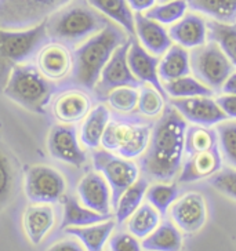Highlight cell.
<instances>
[{"label": "cell", "mask_w": 236, "mask_h": 251, "mask_svg": "<svg viewBox=\"0 0 236 251\" xmlns=\"http://www.w3.org/2000/svg\"><path fill=\"white\" fill-rule=\"evenodd\" d=\"M188 123L171 105L164 106L156 120L145 152L140 156L144 178L157 182H171L181 171L184 159L185 133Z\"/></svg>", "instance_id": "obj_1"}, {"label": "cell", "mask_w": 236, "mask_h": 251, "mask_svg": "<svg viewBox=\"0 0 236 251\" xmlns=\"http://www.w3.org/2000/svg\"><path fill=\"white\" fill-rule=\"evenodd\" d=\"M126 30L118 24L109 23L96 35L84 40L72 52V79L76 84L94 90L104 67L109 61L112 54L129 40Z\"/></svg>", "instance_id": "obj_2"}, {"label": "cell", "mask_w": 236, "mask_h": 251, "mask_svg": "<svg viewBox=\"0 0 236 251\" xmlns=\"http://www.w3.org/2000/svg\"><path fill=\"white\" fill-rule=\"evenodd\" d=\"M109 23L87 0H71L46 18L50 42L67 47H78Z\"/></svg>", "instance_id": "obj_3"}, {"label": "cell", "mask_w": 236, "mask_h": 251, "mask_svg": "<svg viewBox=\"0 0 236 251\" xmlns=\"http://www.w3.org/2000/svg\"><path fill=\"white\" fill-rule=\"evenodd\" d=\"M49 42L46 20L25 29H6L0 26V93L11 71L36 55Z\"/></svg>", "instance_id": "obj_4"}, {"label": "cell", "mask_w": 236, "mask_h": 251, "mask_svg": "<svg viewBox=\"0 0 236 251\" xmlns=\"http://www.w3.org/2000/svg\"><path fill=\"white\" fill-rule=\"evenodd\" d=\"M1 93L20 106L42 115L50 103L54 86L36 67L23 64L11 71Z\"/></svg>", "instance_id": "obj_5"}, {"label": "cell", "mask_w": 236, "mask_h": 251, "mask_svg": "<svg viewBox=\"0 0 236 251\" xmlns=\"http://www.w3.org/2000/svg\"><path fill=\"white\" fill-rule=\"evenodd\" d=\"M152 126L141 120H109L101 147L126 159L140 157L148 147Z\"/></svg>", "instance_id": "obj_6"}, {"label": "cell", "mask_w": 236, "mask_h": 251, "mask_svg": "<svg viewBox=\"0 0 236 251\" xmlns=\"http://www.w3.org/2000/svg\"><path fill=\"white\" fill-rule=\"evenodd\" d=\"M71 0H0V26L25 29L35 26Z\"/></svg>", "instance_id": "obj_7"}, {"label": "cell", "mask_w": 236, "mask_h": 251, "mask_svg": "<svg viewBox=\"0 0 236 251\" xmlns=\"http://www.w3.org/2000/svg\"><path fill=\"white\" fill-rule=\"evenodd\" d=\"M189 57L193 76L213 91L221 90L222 84L234 72V65L231 61L211 40H207L205 45L192 49Z\"/></svg>", "instance_id": "obj_8"}, {"label": "cell", "mask_w": 236, "mask_h": 251, "mask_svg": "<svg viewBox=\"0 0 236 251\" xmlns=\"http://www.w3.org/2000/svg\"><path fill=\"white\" fill-rule=\"evenodd\" d=\"M93 164L96 171L103 174V177L109 185L112 207L115 208L123 192L140 178V167L137 163L133 162V159H126L115 155L104 148L94 149Z\"/></svg>", "instance_id": "obj_9"}, {"label": "cell", "mask_w": 236, "mask_h": 251, "mask_svg": "<svg viewBox=\"0 0 236 251\" xmlns=\"http://www.w3.org/2000/svg\"><path fill=\"white\" fill-rule=\"evenodd\" d=\"M65 178L50 166H30L25 170L24 189L30 203L52 204L58 201L65 193Z\"/></svg>", "instance_id": "obj_10"}, {"label": "cell", "mask_w": 236, "mask_h": 251, "mask_svg": "<svg viewBox=\"0 0 236 251\" xmlns=\"http://www.w3.org/2000/svg\"><path fill=\"white\" fill-rule=\"evenodd\" d=\"M130 39L125 42L122 46H119L112 54L109 61L106 62V65L104 67L103 72L100 75V79L97 81L96 90L97 96L101 98H106V96L111 93L112 90L118 89V87H141V83L130 71L129 62H127V52L130 47Z\"/></svg>", "instance_id": "obj_11"}, {"label": "cell", "mask_w": 236, "mask_h": 251, "mask_svg": "<svg viewBox=\"0 0 236 251\" xmlns=\"http://www.w3.org/2000/svg\"><path fill=\"white\" fill-rule=\"evenodd\" d=\"M47 149L52 157L75 167H81L87 162V155L81 147L75 125L52 126L47 138Z\"/></svg>", "instance_id": "obj_12"}, {"label": "cell", "mask_w": 236, "mask_h": 251, "mask_svg": "<svg viewBox=\"0 0 236 251\" xmlns=\"http://www.w3.org/2000/svg\"><path fill=\"white\" fill-rule=\"evenodd\" d=\"M170 105L184 118L186 123L193 126L211 127L228 119L217 101L210 97L173 98Z\"/></svg>", "instance_id": "obj_13"}, {"label": "cell", "mask_w": 236, "mask_h": 251, "mask_svg": "<svg viewBox=\"0 0 236 251\" xmlns=\"http://www.w3.org/2000/svg\"><path fill=\"white\" fill-rule=\"evenodd\" d=\"M171 218L180 230L185 233H196L205 226L207 220V207L200 193L184 195L171 204Z\"/></svg>", "instance_id": "obj_14"}, {"label": "cell", "mask_w": 236, "mask_h": 251, "mask_svg": "<svg viewBox=\"0 0 236 251\" xmlns=\"http://www.w3.org/2000/svg\"><path fill=\"white\" fill-rule=\"evenodd\" d=\"M222 169V156L218 145L211 149L186 153L183 159L181 171L178 174V181L181 184L196 182L205 178L213 177Z\"/></svg>", "instance_id": "obj_15"}, {"label": "cell", "mask_w": 236, "mask_h": 251, "mask_svg": "<svg viewBox=\"0 0 236 251\" xmlns=\"http://www.w3.org/2000/svg\"><path fill=\"white\" fill-rule=\"evenodd\" d=\"M159 61L160 59L148 52L140 42L135 39V36H131L130 39V47L127 52V62L130 71L133 72L135 79L140 81L141 84H149L155 87L164 98H167V94L163 89V83L159 77Z\"/></svg>", "instance_id": "obj_16"}, {"label": "cell", "mask_w": 236, "mask_h": 251, "mask_svg": "<svg viewBox=\"0 0 236 251\" xmlns=\"http://www.w3.org/2000/svg\"><path fill=\"white\" fill-rule=\"evenodd\" d=\"M74 57L67 46L49 42L36 54V68L50 81L61 80L72 72Z\"/></svg>", "instance_id": "obj_17"}, {"label": "cell", "mask_w": 236, "mask_h": 251, "mask_svg": "<svg viewBox=\"0 0 236 251\" xmlns=\"http://www.w3.org/2000/svg\"><path fill=\"white\" fill-rule=\"evenodd\" d=\"M81 204L100 214L111 215L112 195L106 179L98 171L87 173L78 184Z\"/></svg>", "instance_id": "obj_18"}, {"label": "cell", "mask_w": 236, "mask_h": 251, "mask_svg": "<svg viewBox=\"0 0 236 251\" xmlns=\"http://www.w3.org/2000/svg\"><path fill=\"white\" fill-rule=\"evenodd\" d=\"M134 29L140 45L155 57H160L171 47L169 30L162 24L148 18L144 13H134Z\"/></svg>", "instance_id": "obj_19"}, {"label": "cell", "mask_w": 236, "mask_h": 251, "mask_svg": "<svg viewBox=\"0 0 236 251\" xmlns=\"http://www.w3.org/2000/svg\"><path fill=\"white\" fill-rule=\"evenodd\" d=\"M90 111V97L79 90L62 91L52 102V115L62 125H76L86 118Z\"/></svg>", "instance_id": "obj_20"}, {"label": "cell", "mask_w": 236, "mask_h": 251, "mask_svg": "<svg viewBox=\"0 0 236 251\" xmlns=\"http://www.w3.org/2000/svg\"><path fill=\"white\" fill-rule=\"evenodd\" d=\"M169 35L176 45L184 49H196L209 40L207 21L198 13H186L170 26Z\"/></svg>", "instance_id": "obj_21"}, {"label": "cell", "mask_w": 236, "mask_h": 251, "mask_svg": "<svg viewBox=\"0 0 236 251\" xmlns=\"http://www.w3.org/2000/svg\"><path fill=\"white\" fill-rule=\"evenodd\" d=\"M55 222L54 210L50 204L32 203L24 213L23 224L25 233L32 244H40Z\"/></svg>", "instance_id": "obj_22"}, {"label": "cell", "mask_w": 236, "mask_h": 251, "mask_svg": "<svg viewBox=\"0 0 236 251\" xmlns=\"http://www.w3.org/2000/svg\"><path fill=\"white\" fill-rule=\"evenodd\" d=\"M111 120V113L109 109L100 103L94 109H91L90 113L83 119V123L79 133V140H80L81 147L94 151L101 145V138H103L105 128Z\"/></svg>", "instance_id": "obj_23"}, {"label": "cell", "mask_w": 236, "mask_h": 251, "mask_svg": "<svg viewBox=\"0 0 236 251\" xmlns=\"http://www.w3.org/2000/svg\"><path fill=\"white\" fill-rule=\"evenodd\" d=\"M116 226V221L112 218L104 222L87 225V226H72L65 228V233L76 237L87 251H104L106 242L112 236Z\"/></svg>", "instance_id": "obj_24"}, {"label": "cell", "mask_w": 236, "mask_h": 251, "mask_svg": "<svg viewBox=\"0 0 236 251\" xmlns=\"http://www.w3.org/2000/svg\"><path fill=\"white\" fill-rule=\"evenodd\" d=\"M159 77L164 81L180 79L191 74V57L186 49L173 45L159 61Z\"/></svg>", "instance_id": "obj_25"}, {"label": "cell", "mask_w": 236, "mask_h": 251, "mask_svg": "<svg viewBox=\"0 0 236 251\" xmlns=\"http://www.w3.org/2000/svg\"><path fill=\"white\" fill-rule=\"evenodd\" d=\"M18 185V162L0 141V210L13 200Z\"/></svg>", "instance_id": "obj_26"}, {"label": "cell", "mask_w": 236, "mask_h": 251, "mask_svg": "<svg viewBox=\"0 0 236 251\" xmlns=\"http://www.w3.org/2000/svg\"><path fill=\"white\" fill-rule=\"evenodd\" d=\"M141 246L145 251H181L183 236L176 224L164 221L151 235L142 239Z\"/></svg>", "instance_id": "obj_27"}, {"label": "cell", "mask_w": 236, "mask_h": 251, "mask_svg": "<svg viewBox=\"0 0 236 251\" xmlns=\"http://www.w3.org/2000/svg\"><path fill=\"white\" fill-rule=\"evenodd\" d=\"M90 6L105 15L112 23L118 24L129 36H135L134 14L129 7L127 0H87Z\"/></svg>", "instance_id": "obj_28"}, {"label": "cell", "mask_w": 236, "mask_h": 251, "mask_svg": "<svg viewBox=\"0 0 236 251\" xmlns=\"http://www.w3.org/2000/svg\"><path fill=\"white\" fill-rule=\"evenodd\" d=\"M109 218H112V215L96 213L80 204L74 196L64 198V217L61 222V229L72 228V226H87V225L106 221Z\"/></svg>", "instance_id": "obj_29"}, {"label": "cell", "mask_w": 236, "mask_h": 251, "mask_svg": "<svg viewBox=\"0 0 236 251\" xmlns=\"http://www.w3.org/2000/svg\"><path fill=\"white\" fill-rule=\"evenodd\" d=\"M193 13L209 17L211 21L236 24V0H186Z\"/></svg>", "instance_id": "obj_30"}, {"label": "cell", "mask_w": 236, "mask_h": 251, "mask_svg": "<svg viewBox=\"0 0 236 251\" xmlns=\"http://www.w3.org/2000/svg\"><path fill=\"white\" fill-rule=\"evenodd\" d=\"M148 182L147 178H138L129 189H126L123 195L119 198L118 203L115 206V218L116 224H123L130 218V215L142 204V200L147 193Z\"/></svg>", "instance_id": "obj_31"}, {"label": "cell", "mask_w": 236, "mask_h": 251, "mask_svg": "<svg viewBox=\"0 0 236 251\" xmlns=\"http://www.w3.org/2000/svg\"><path fill=\"white\" fill-rule=\"evenodd\" d=\"M160 217L162 215L152 204L144 203L127 220V229L137 239H145L159 226Z\"/></svg>", "instance_id": "obj_32"}, {"label": "cell", "mask_w": 236, "mask_h": 251, "mask_svg": "<svg viewBox=\"0 0 236 251\" xmlns=\"http://www.w3.org/2000/svg\"><path fill=\"white\" fill-rule=\"evenodd\" d=\"M209 40L214 42L236 68V24L207 21Z\"/></svg>", "instance_id": "obj_33"}, {"label": "cell", "mask_w": 236, "mask_h": 251, "mask_svg": "<svg viewBox=\"0 0 236 251\" xmlns=\"http://www.w3.org/2000/svg\"><path fill=\"white\" fill-rule=\"evenodd\" d=\"M163 89L166 94L171 98H192V97H211L213 90L209 89L196 77L183 76L180 79L171 81H164Z\"/></svg>", "instance_id": "obj_34"}, {"label": "cell", "mask_w": 236, "mask_h": 251, "mask_svg": "<svg viewBox=\"0 0 236 251\" xmlns=\"http://www.w3.org/2000/svg\"><path fill=\"white\" fill-rule=\"evenodd\" d=\"M186 10H188L186 0H169L155 4L144 14L162 25H173L186 14Z\"/></svg>", "instance_id": "obj_35"}, {"label": "cell", "mask_w": 236, "mask_h": 251, "mask_svg": "<svg viewBox=\"0 0 236 251\" xmlns=\"http://www.w3.org/2000/svg\"><path fill=\"white\" fill-rule=\"evenodd\" d=\"M178 195H180V191L176 184L157 182V184L148 186L145 198L148 203L152 204L159 211V214L164 217L167 214V210L171 207V204L178 199Z\"/></svg>", "instance_id": "obj_36"}, {"label": "cell", "mask_w": 236, "mask_h": 251, "mask_svg": "<svg viewBox=\"0 0 236 251\" xmlns=\"http://www.w3.org/2000/svg\"><path fill=\"white\" fill-rule=\"evenodd\" d=\"M222 160L236 169V120H224L215 127Z\"/></svg>", "instance_id": "obj_37"}, {"label": "cell", "mask_w": 236, "mask_h": 251, "mask_svg": "<svg viewBox=\"0 0 236 251\" xmlns=\"http://www.w3.org/2000/svg\"><path fill=\"white\" fill-rule=\"evenodd\" d=\"M166 98L152 86L141 84L140 96H138V111L147 118H157L162 115L164 109Z\"/></svg>", "instance_id": "obj_38"}, {"label": "cell", "mask_w": 236, "mask_h": 251, "mask_svg": "<svg viewBox=\"0 0 236 251\" xmlns=\"http://www.w3.org/2000/svg\"><path fill=\"white\" fill-rule=\"evenodd\" d=\"M138 96H140V90L137 87L125 86V87L112 90L106 96V100L112 109L120 113H130L138 105Z\"/></svg>", "instance_id": "obj_39"}, {"label": "cell", "mask_w": 236, "mask_h": 251, "mask_svg": "<svg viewBox=\"0 0 236 251\" xmlns=\"http://www.w3.org/2000/svg\"><path fill=\"white\" fill-rule=\"evenodd\" d=\"M210 184L224 195L236 199V170L227 169L218 171L213 177H210Z\"/></svg>", "instance_id": "obj_40"}, {"label": "cell", "mask_w": 236, "mask_h": 251, "mask_svg": "<svg viewBox=\"0 0 236 251\" xmlns=\"http://www.w3.org/2000/svg\"><path fill=\"white\" fill-rule=\"evenodd\" d=\"M109 249L111 251H142V246L130 232H119L109 237Z\"/></svg>", "instance_id": "obj_41"}, {"label": "cell", "mask_w": 236, "mask_h": 251, "mask_svg": "<svg viewBox=\"0 0 236 251\" xmlns=\"http://www.w3.org/2000/svg\"><path fill=\"white\" fill-rule=\"evenodd\" d=\"M218 106L221 111L227 115V118H231L236 120V96L235 94H224L220 96L217 100Z\"/></svg>", "instance_id": "obj_42"}, {"label": "cell", "mask_w": 236, "mask_h": 251, "mask_svg": "<svg viewBox=\"0 0 236 251\" xmlns=\"http://www.w3.org/2000/svg\"><path fill=\"white\" fill-rule=\"evenodd\" d=\"M47 251H87L83 244L79 243L78 240H71V239H65V240H61L57 242L52 246L49 247Z\"/></svg>", "instance_id": "obj_43"}, {"label": "cell", "mask_w": 236, "mask_h": 251, "mask_svg": "<svg viewBox=\"0 0 236 251\" xmlns=\"http://www.w3.org/2000/svg\"><path fill=\"white\" fill-rule=\"evenodd\" d=\"M157 3V0H127L129 7L134 13H145Z\"/></svg>", "instance_id": "obj_44"}, {"label": "cell", "mask_w": 236, "mask_h": 251, "mask_svg": "<svg viewBox=\"0 0 236 251\" xmlns=\"http://www.w3.org/2000/svg\"><path fill=\"white\" fill-rule=\"evenodd\" d=\"M221 90L225 94H235L236 96V72L229 75L228 79L222 84Z\"/></svg>", "instance_id": "obj_45"}, {"label": "cell", "mask_w": 236, "mask_h": 251, "mask_svg": "<svg viewBox=\"0 0 236 251\" xmlns=\"http://www.w3.org/2000/svg\"><path fill=\"white\" fill-rule=\"evenodd\" d=\"M159 3H163V1H169V0H157Z\"/></svg>", "instance_id": "obj_46"}]
</instances>
